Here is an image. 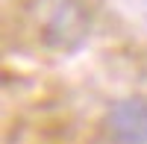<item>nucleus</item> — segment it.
Segmentation results:
<instances>
[{"label": "nucleus", "instance_id": "obj_1", "mask_svg": "<svg viewBox=\"0 0 147 144\" xmlns=\"http://www.w3.org/2000/svg\"><path fill=\"white\" fill-rule=\"evenodd\" d=\"M35 15L41 44L53 53H77L88 41L91 15L82 0H32L30 3Z\"/></svg>", "mask_w": 147, "mask_h": 144}, {"label": "nucleus", "instance_id": "obj_2", "mask_svg": "<svg viewBox=\"0 0 147 144\" xmlns=\"http://www.w3.org/2000/svg\"><path fill=\"white\" fill-rule=\"evenodd\" d=\"M103 129L112 144H147V100L124 97L112 103L103 118Z\"/></svg>", "mask_w": 147, "mask_h": 144}]
</instances>
